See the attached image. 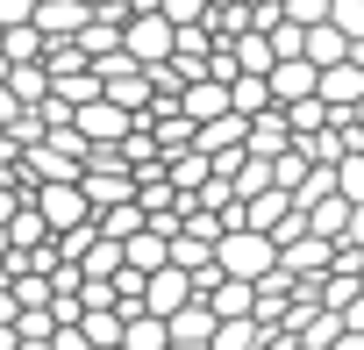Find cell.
<instances>
[{"label":"cell","instance_id":"6da1fadb","mask_svg":"<svg viewBox=\"0 0 364 350\" xmlns=\"http://www.w3.org/2000/svg\"><path fill=\"white\" fill-rule=\"evenodd\" d=\"M215 265H222V272H236V279H257V272H272V265H279V243H272L264 229L236 222V229H222V236H215Z\"/></svg>","mask_w":364,"mask_h":350},{"label":"cell","instance_id":"7a4b0ae2","mask_svg":"<svg viewBox=\"0 0 364 350\" xmlns=\"http://www.w3.org/2000/svg\"><path fill=\"white\" fill-rule=\"evenodd\" d=\"M208 343H215V307L200 293L164 314V350H208Z\"/></svg>","mask_w":364,"mask_h":350},{"label":"cell","instance_id":"3957f363","mask_svg":"<svg viewBox=\"0 0 364 350\" xmlns=\"http://www.w3.org/2000/svg\"><path fill=\"white\" fill-rule=\"evenodd\" d=\"M122 51H129L136 65H157V58H171V22H164L157 8L129 15V22H122Z\"/></svg>","mask_w":364,"mask_h":350},{"label":"cell","instance_id":"277c9868","mask_svg":"<svg viewBox=\"0 0 364 350\" xmlns=\"http://www.w3.org/2000/svg\"><path fill=\"white\" fill-rule=\"evenodd\" d=\"M136 115L122 107V100H107V93H93V100H79L72 107V129L86 136V143H122V129H129Z\"/></svg>","mask_w":364,"mask_h":350},{"label":"cell","instance_id":"5b68a950","mask_svg":"<svg viewBox=\"0 0 364 350\" xmlns=\"http://www.w3.org/2000/svg\"><path fill=\"white\" fill-rule=\"evenodd\" d=\"M178 300H193V272H186V265L164 258L157 272H143V307H150V314H171Z\"/></svg>","mask_w":364,"mask_h":350},{"label":"cell","instance_id":"8992f818","mask_svg":"<svg viewBox=\"0 0 364 350\" xmlns=\"http://www.w3.org/2000/svg\"><path fill=\"white\" fill-rule=\"evenodd\" d=\"M321 265H328V236L300 229V236H286V243H279V272H321Z\"/></svg>","mask_w":364,"mask_h":350},{"label":"cell","instance_id":"52a82bcc","mask_svg":"<svg viewBox=\"0 0 364 350\" xmlns=\"http://www.w3.org/2000/svg\"><path fill=\"white\" fill-rule=\"evenodd\" d=\"M200 300H208L215 314H250V300H257V286H250V279H236V272H215Z\"/></svg>","mask_w":364,"mask_h":350},{"label":"cell","instance_id":"ba28073f","mask_svg":"<svg viewBox=\"0 0 364 350\" xmlns=\"http://www.w3.org/2000/svg\"><path fill=\"white\" fill-rule=\"evenodd\" d=\"M29 22H36L43 36H79V22H86V0H36V8H29Z\"/></svg>","mask_w":364,"mask_h":350},{"label":"cell","instance_id":"9c48e42d","mask_svg":"<svg viewBox=\"0 0 364 350\" xmlns=\"http://www.w3.org/2000/svg\"><path fill=\"white\" fill-rule=\"evenodd\" d=\"M50 336H58L50 300H43V307H15V343H22V350H50Z\"/></svg>","mask_w":364,"mask_h":350},{"label":"cell","instance_id":"30bf717a","mask_svg":"<svg viewBox=\"0 0 364 350\" xmlns=\"http://www.w3.org/2000/svg\"><path fill=\"white\" fill-rule=\"evenodd\" d=\"M229 51H236V72H272V58H279L264 29H236V36H229Z\"/></svg>","mask_w":364,"mask_h":350},{"label":"cell","instance_id":"8fae6325","mask_svg":"<svg viewBox=\"0 0 364 350\" xmlns=\"http://www.w3.org/2000/svg\"><path fill=\"white\" fill-rule=\"evenodd\" d=\"M8 86H15V100H22V107H29V100H43V93H50L43 58H8Z\"/></svg>","mask_w":364,"mask_h":350},{"label":"cell","instance_id":"7c38bea8","mask_svg":"<svg viewBox=\"0 0 364 350\" xmlns=\"http://www.w3.org/2000/svg\"><path fill=\"white\" fill-rule=\"evenodd\" d=\"M229 107H236V115H257V107H272V86H264V72H236V79H229Z\"/></svg>","mask_w":364,"mask_h":350},{"label":"cell","instance_id":"4fadbf2b","mask_svg":"<svg viewBox=\"0 0 364 350\" xmlns=\"http://www.w3.org/2000/svg\"><path fill=\"white\" fill-rule=\"evenodd\" d=\"M336 314H343V343H336V350H364V286H357Z\"/></svg>","mask_w":364,"mask_h":350},{"label":"cell","instance_id":"5bb4252c","mask_svg":"<svg viewBox=\"0 0 364 350\" xmlns=\"http://www.w3.org/2000/svg\"><path fill=\"white\" fill-rule=\"evenodd\" d=\"M336 193H343V201H364V150L336 157Z\"/></svg>","mask_w":364,"mask_h":350},{"label":"cell","instance_id":"9a60e30c","mask_svg":"<svg viewBox=\"0 0 364 350\" xmlns=\"http://www.w3.org/2000/svg\"><path fill=\"white\" fill-rule=\"evenodd\" d=\"M157 15L178 29V22H200V15H208V0H157Z\"/></svg>","mask_w":364,"mask_h":350},{"label":"cell","instance_id":"2e32d148","mask_svg":"<svg viewBox=\"0 0 364 350\" xmlns=\"http://www.w3.org/2000/svg\"><path fill=\"white\" fill-rule=\"evenodd\" d=\"M279 15L307 29V22H321V15H328V0H279Z\"/></svg>","mask_w":364,"mask_h":350},{"label":"cell","instance_id":"e0dca14e","mask_svg":"<svg viewBox=\"0 0 364 350\" xmlns=\"http://www.w3.org/2000/svg\"><path fill=\"white\" fill-rule=\"evenodd\" d=\"M29 8H36V0H0V29H8V22H29Z\"/></svg>","mask_w":364,"mask_h":350},{"label":"cell","instance_id":"ac0fdd59","mask_svg":"<svg viewBox=\"0 0 364 350\" xmlns=\"http://www.w3.org/2000/svg\"><path fill=\"white\" fill-rule=\"evenodd\" d=\"M15 107H22V100H15V86L0 79V122H15Z\"/></svg>","mask_w":364,"mask_h":350},{"label":"cell","instance_id":"d6986e66","mask_svg":"<svg viewBox=\"0 0 364 350\" xmlns=\"http://www.w3.org/2000/svg\"><path fill=\"white\" fill-rule=\"evenodd\" d=\"M357 286H364V258H357Z\"/></svg>","mask_w":364,"mask_h":350},{"label":"cell","instance_id":"ffe728a7","mask_svg":"<svg viewBox=\"0 0 364 350\" xmlns=\"http://www.w3.org/2000/svg\"><path fill=\"white\" fill-rule=\"evenodd\" d=\"M0 250H8V243H0Z\"/></svg>","mask_w":364,"mask_h":350},{"label":"cell","instance_id":"44dd1931","mask_svg":"<svg viewBox=\"0 0 364 350\" xmlns=\"http://www.w3.org/2000/svg\"><path fill=\"white\" fill-rule=\"evenodd\" d=\"M357 150H364V143H357Z\"/></svg>","mask_w":364,"mask_h":350}]
</instances>
